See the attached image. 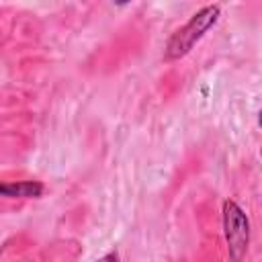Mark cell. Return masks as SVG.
<instances>
[{
  "instance_id": "obj_2",
  "label": "cell",
  "mask_w": 262,
  "mask_h": 262,
  "mask_svg": "<svg viewBox=\"0 0 262 262\" xmlns=\"http://www.w3.org/2000/svg\"><path fill=\"white\" fill-rule=\"evenodd\" d=\"M223 233H225L231 262H239L248 252L250 221H248L246 213L242 211V207L233 201L223 203Z\"/></svg>"
},
{
  "instance_id": "obj_4",
  "label": "cell",
  "mask_w": 262,
  "mask_h": 262,
  "mask_svg": "<svg viewBox=\"0 0 262 262\" xmlns=\"http://www.w3.org/2000/svg\"><path fill=\"white\" fill-rule=\"evenodd\" d=\"M96 262H119V256H117V252H111V254L102 256V258H100V260H96Z\"/></svg>"
},
{
  "instance_id": "obj_3",
  "label": "cell",
  "mask_w": 262,
  "mask_h": 262,
  "mask_svg": "<svg viewBox=\"0 0 262 262\" xmlns=\"http://www.w3.org/2000/svg\"><path fill=\"white\" fill-rule=\"evenodd\" d=\"M43 194V184L35 180L23 182H0V196L8 199H35Z\"/></svg>"
},
{
  "instance_id": "obj_1",
  "label": "cell",
  "mask_w": 262,
  "mask_h": 262,
  "mask_svg": "<svg viewBox=\"0 0 262 262\" xmlns=\"http://www.w3.org/2000/svg\"><path fill=\"white\" fill-rule=\"evenodd\" d=\"M217 18H219V6L217 4L201 8L196 14L190 16V20L184 27H180L168 39L166 49H164V57L168 61H172V59H180L182 55H186L196 45V41L217 23Z\"/></svg>"
}]
</instances>
